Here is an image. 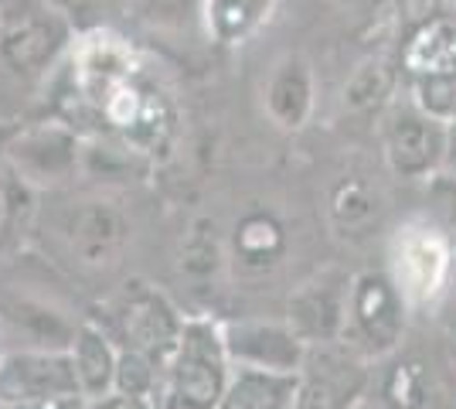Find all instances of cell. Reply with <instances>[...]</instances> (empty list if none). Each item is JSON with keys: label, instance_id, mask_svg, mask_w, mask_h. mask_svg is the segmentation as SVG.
Segmentation results:
<instances>
[{"label": "cell", "instance_id": "6da1fadb", "mask_svg": "<svg viewBox=\"0 0 456 409\" xmlns=\"http://www.w3.org/2000/svg\"><path fill=\"white\" fill-rule=\"evenodd\" d=\"M69 14L48 0H4L0 4V61L18 72H45L72 38Z\"/></svg>", "mask_w": 456, "mask_h": 409}, {"label": "cell", "instance_id": "7a4b0ae2", "mask_svg": "<svg viewBox=\"0 0 456 409\" xmlns=\"http://www.w3.org/2000/svg\"><path fill=\"white\" fill-rule=\"evenodd\" d=\"M228 351L222 334L205 321L181 328L177 351L171 355V399L177 409H215L228 392Z\"/></svg>", "mask_w": 456, "mask_h": 409}, {"label": "cell", "instance_id": "3957f363", "mask_svg": "<svg viewBox=\"0 0 456 409\" xmlns=\"http://www.w3.org/2000/svg\"><path fill=\"white\" fill-rule=\"evenodd\" d=\"M381 151L392 175L405 181L436 177L446 154V123L426 113L416 99H409L405 106H392L381 127Z\"/></svg>", "mask_w": 456, "mask_h": 409}, {"label": "cell", "instance_id": "277c9868", "mask_svg": "<svg viewBox=\"0 0 456 409\" xmlns=\"http://www.w3.org/2000/svg\"><path fill=\"white\" fill-rule=\"evenodd\" d=\"M399 290L409 300H433L453 270V235L439 225H409L399 239Z\"/></svg>", "mask_w": 456, "mask_h": 409}, {"label": "cell", "instance_id": "5b68a950", "mask_svg": "<svg viewBox=\"0 0 456 409\" xmlns=\"http://www.w3.org/2000/svg\"><path fill=\"white\" fill-rule=\"evenodd\" d=\"M82 392L69 351H14L0 362V406Z\"/></svg>", "mask_w": 456, "mask_h": 409}, {"label": "cell", "instance_id": "8992f818", "mask_svg": "<svg viewBox=\"0 0 456 409\" xmlns=\"http://www.w3.org/2000/svg\"><path fill=\"white\" fill-rule=\"evenodd\" d=\"M7 160L20 175L24 184H52L72 175L78 160V140L76 130H69L65 123H41L31 127L14 143L7 147Z\"/></svg>", "mask_w": 456, "mask_h": 409}, {"label": "cell", "instance_id": "52a82bcc", "mask_svg": "<svg viewBox=\"0 0 456 409\" xmlns=\"http://www.w3.org/2000/svg\"><path fill=\"white\" fill-rule=\"evenodd\" d=\"M351 317H354V328L375 351L395 348V341L402 338V324H405L399 283L388 280L385 273H362L351 290Z\"/></svg>", "mask_w": 456, "mask_h": 409}, {"label": "cell", "instance_id": "ba28073f", "mask_svg": "<svg viewBox=\"0 0 456 409\" xmlns=\"http://www.w3.org/2000/svg\"><path fill=\"white\" fill-rule=\"evenodd\" d=\"M130 239V225L126 218L102 205V201H89L78 205L72 218H69V249L78 263L86 266H110L119 259L123 246Z\"/></svg>", "mask_w": 456, "mask_h": 409}, {"label": "cell", "instance_id": "9c48e42d", "mask_svg": "<svg viewBox=\"0 0 456 409\" xmlns=\"http://www.w3.org/2000/svg\"><path fill=\"white\" fill-rule=\"evenodd\" d=\"M228 358L252 369L300 372L304 365V341L293 328H273V324H235L222 334Z\"/></svg>", "mask_w": 456, "mask_h": 409}, {"label": "cell", "instance_id": "30bf717a", "mask_svg": "<svg viewBox=\"0 0 456 409\" xmlns=\"http://www.w3.org/2000/svg\"><path fill=\"white\" fill-rule=\"evenodd\" d=\"M399 69L409 78L456 72V11H443L402 35Z\"/></svg>", "mask_w": 456, "mask_h": 409}, {"label": "cell", "instance_id": "8fae6325", "mask_svg": "<svg viewBox=\"0 0 456 409\" xmlns=\"http://www.w3.org/2000/svg\"><path fill=\"white\" fill-rule=\"evenodd\" d=\"M126 338L134 341L136 351L151 355L153 362L160 358H171L181 341V321L174 307L153 290H134L126 293Z\"/></svg>", "mask_w": 456, "mask_h": 409}, {"label": "cell", "instance_id": "7c38bea8", "mask_svg": "<svg viewBox=\"0 0 456 409\" xmlns=\"http://www.w3.org/2000/svg\"><path fill=\"white\" fill-rule=\"evenodd\" d=\"M0 321L38 351H69L76 338V324H69L58 311L7 287H0Z\"/></svg>", "mask_w": 456, "mask_h": 409}, {"label": "cell", "instance_id": "4fadbf2b", "mask_svg": "<svg viewBox=\"0 0 456 409\" xmlns=\"http://www.w3.org/2000/svg\"><path fill=\"white\" fill-rule=\"evenodd\" d=\"M314 110V72L300 55H286L266 82V113L280 130H300Z\"/></svg>", "mask_w": 456, "mask_h": 409}, {"label": "cell", "instance_id": "5bb4252c", "mask_svg": "<svg viewBox=\"0 0 456 409\" xmlns=\"http://www.w3.org/2000/svg\"><path fill=\"white\" fill-rule=\"evenodd\" d=\"M276 0H201V31L222 48H239L269 24Z\"/></svg>", "mask_w": 456, "mask_h": 409}, {"label": "cell", "instance_id": "9a60e30c", "mask_svg": "<svg viewBox=\"0 0 456 409\" xmlns=\"http://www.w3.org/2000/svg\"><path fill=\"white\" fill-rule=\"evenodd\" d=\"M300 372L239 365L228 379L225 403L232 409H297Z\"/></svg>", "mask_w": 456, "mask_h": 409}, {"label": "cell", "instance_id": "2e32d148", "mask_svg": "<svg viewBox=\"0 0 456 409\" xmlns=\"http://www.w3.org/2000/svg\"><path fill=\"white\" fill-rule=\"evenodd\" d=\"M289 328L300 341H334L344 328V293L334 283H306L289 300Z\"/></svg>", "mask_w": 456, "mask_h": 409}, {"label": "cell", "instance_id": "e0dca14e", "mask_svg": "<svg viewBox=\"0 0 456 409\" xmlns=\"http://www.w3.org/2000/svg\"><path fill=\"white\" fill-rule=\"evenodd\" d=\"M362 386L364 375L358 372V365L327 355V358H321L317 369L300 375L297 409H351Z\"/></svg>", "mask_w": 456, "mask_h": 409}, {"label": "cell", "instance_id": "ac0fdd59", "mask_svg": "<svg viewBox=\"0 0 456 409\" xmlns=\"http://www.w3.org/2000/svg\"><path fill=\"white\" fill-rule=\"evenodd\" d=\"M69 355H72V365H76V379L82 396L86 399L110 396L116 375V351L110 348L106 334L93 328V324H78Z\"/></svg>", "mask_w": 456, "mask_h": 409}, {"label": "cell", "instance_id": "d6986e66", "mask_svg": "<svg viewBox=\"0 0 456 409\" xmlns=\"http://www.w3.org/2000/svg\"><path fill=\"white\" fill-rule=\"evenodd\" d=\"M399 72L402 69L392 59H381V55L364 59L344 82V106L351 113H379L395 96Z\"/></svg>", "mask_w": 456, "mask_h": 409}, {"label": "cell", "instance_id": "ffe728a7", "mask_svg": "<svg viewBox=\"0 0 456 409\" xmlns=\"http://www.w3.org/2000/svg\"><path fill=\"white\" fill-rule=\"evenodd\" d=\"M283 246V225L266 212H252L235 225V253L242 256V263H248V266L276 263Z\"/></svg>", "mask_w": 456, "mask_h": 409}, {"label": "cell", "instance_id": "44dd1931", "mask_svg": "<svg viewBox=\"0 0 456 409\" xmlns=\"http://www.w3.org/2000/svg\"><path fill=\"white\" fill-rule=\"evenodd\" d=\"M130 14L153 31L201 28V0H126Z\"/></svg>", "mask_w": 456, "mask_h": 409}, {"label": "cell", "instance_id": "7402d4cb", "mask_svg": "<svg viewBox=\"0 0 456 409\" xmlns=\"http://www.w3.org/2000/svg\"><path fill=\"white\" fill-rule=\"evenodd\" d=\"M330 215L344 233H358L379 215V198L371 195L362 181H341L330 195Z\"/></svg>", "mask_w": 456, "mask_h": 409}, {"label": "cell", "instance_id": "603a6c76", "mask_svg": "<svg viewBox=\"0 0 456 409\" xmlns=\"http://www.w3.org/2000/svg\"><path fill=\"white\" fill-rule=\"evenodd\" d=\"M412 99L443 123L456 119V72L412 78Z\"/></svg>", "mask_w": 456, "mask_h": 409}, {"label": "cell", "instance_id": "cb8c5ba5", "mask_svg": "<svg viewBox=\"0 0 456 409\" xmlns=\"http://www.w3.org/2000/svg\"><path fill=\"white\" fill-rule=\"evenodd\" d=\"M385 399L395 409H422L426 406V379L416 362H399L385 379Z\"/></svg>", "mask_w": 456, "mask_h": 409}, {"label": "cell", "instance_id": "d4e9b609", "mask_svg": "<svg viewBox=\"0 0 456 409\" xmlns=\"http://www.w3.org/2000/svg\"><path fill=\"white\" fill-rule=\"evenodd\" d=\"M113 389L126 392V396H147L153 389V358L143 351H123L116 355V375Z\"/></svg>", "mask_w": 456, "mask_h": 409}, {"label": "cell", "instance_id": "484cf974", "mask_svg": "<svg viewBox=\"0 0 456 409\" xmlns=\"http://www.w3.org/2000/svg\"><path fill=\"white\" fill-rule=\"evenodd\" d=\"M181 266L194 276H208L218 266V242H215V229L208 233V222H198L191 229L188 242L181 249Z\"/></svg>", "mask_w": 456, "mask_h": 409}, {"label": "cell", "instance_id": "4316f807", "mask_svg": "<svg viewBox=\"0 0 456 409\" xmlns=\"http://www.w3.org/2000/svg\"><path fill=\"white\" fill-rule=\"evenodd\" d=\"M4 409H89V399L82 392H69V396H45V399H24V403H11Z\"/></svg>", "mask_w": 456, "mask_h": 409}, {"label": "cell", "instance_id": "83f0119b", "mask_svg": "<svg viewBox=\"0 0 456 409\" xmlns=\"http://www.w3.org/2000/svg\"><path fill=\"white\" fill-rule=\"evenodd\" d=\"M89 409H151L143 396H126V392H116V396H102V399H93Z\"/></svg>", "mask_w": 456, "mask_h": 409}, {"label": "cell", "instance_id": "f1b7e54d", "mask_svg": "<svg viewBox=\"0 0 456 409\" xmlns=\"http://www.w3.org/2000/svg\"><path fill=\"white\" fill-rule=\"evenodd\" d=\"M443 175L456 177V119L446 123V154H443Z\"/></svg>", "mask_w": 456, "mask_h": 409}, {"label": "cell", "instance_id": "f546056e", "mask_svg": "<svg viewBox=\"0 0 456 409\" xmlns=\"http://www.w3.org/2000/svg\"><path fill=\"white\" fill-rule=\"evenodd\" d=\"M52 7H58L61 14H69V18H76V14H89L99 0H48Z\"/></svg>", "mask_w": 456, "mask_h": 409}, {"label": "cell", "instance_id": "4dcf8cb0", "mask_svg": "<svg viewBox=\"0 0 456 409\" xmlns=\"http://www.w3.org/2000/svg\"><path fill=\"white\" fill-rule=\"evenodd\" d=\"M215 409H232V406H228V403H222V406H215Z\"/></svg>", "mask_w": 456, "mask_h": 409}, {"label": "cell", "instance_id": "1f68e13d", "mask_svg": "<svg viewBox=\"0 0 456 409\" xmlns=\"http://www.w3.org/2000/svg\"><path fill=\"white\" fill-rule=\"evenodd\" d=\"M446 4H450V7H456V0H446Z\"/></svg>", "mask_w": 456, "mask_h": 409}, {"label": "cell", "instance_id": "d6a6232c", "mask_svg": "<svg viewBox=\"0 0 456 409\" xmlns=\"http://www.w3.org/2000/svg\"><path fill=\"white\" fill-rule=\"evenodd\" d=\"M0 4H4V0H0Z\"/></svg>", "mask_w": 456, "mask_h": 409}]
</instances>
